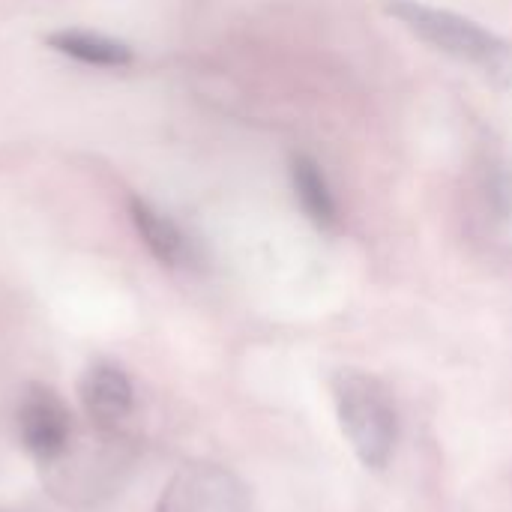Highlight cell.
<instances>
[{"instance_id":"5","label":"cell","mask_w":512,"mask_h":512,"mask_svg":"<svg viewBox=\"0 0 512 512\" xmlns=\"http://www.w3.org/2000/svg\"><path fill=\"white\" fill-rule=\"evenodd\" d=\"M81 405L96 420V426H117L132 408V384L120 366L96 363L81 378Z\"/></svg>"},{"instance_id":"8","label":"cell","mask_w":512,"mask_h":512,"mask_svg":"<svg viewBox=\"0 0 512 512\" xmlns=\"http://www.w3.org/2000/svg\"><path fill=\"white\" fill-rule=\"evenodd\" d=\"M294 189L297 198L303 204V210L318 222V225H333L336 222V204L330 195V186L324 180V174L318 171V165L306 156L294 159Z\"/></svg>"},{"instance_id":"4","label":"cell","mask_w":512,"mask_h":512,"mask_svg":"<svg viewBox=\"0 0 512 512\" xmlns=\"http://www.w3.org/2000/svg\"><path fill=\"white\" fill-rule=\"evenodd\" d=\"M69 411L48 387H27L18 405V432L24 450L39 462H54L69 444Z\"/></svg>"},{"instance_id":"7","label":"cell","mask_w":512,"mask_h":512,"mask_svg":"<svg viewBox=\"0 0 512 512\" xmlns=\"http://www.w3.org/2000/svg\"><path fill=\"white\" fill-rule=\"evenodd\" d=\"M48 45L60 54H69L81 63L93 66H126L132 63V51L123 42H114L99 33H84V30H60L48 36Z\"/></svg>"},{"instance_id":"2","label":"cell","mask_w":512,"mask_h":512,"mask_svg":"<svg viewBox=\"0 0 512 512\" xmlns=\"http://www.w3.org/2000/svg\"><path fill=\"white\" fill-rule=\"evenodd\" d=\"M333 399L357 459L375 471L387 468L399 438V417L384 384L360 372H342L333 384Z\"/></svg>"},{"instance_id":"3","label":"cell","mask_w":512,"mask_h":512,"mask_svg":"<svg viewBox=\"0 0 512 512\" xmlns=\"http://www.w3.org/2000/svg\"><path fill=\"white\" fill-rule=\"evenodd\" d=\"M159 512H249V495L231 471L192 465L174 477Z\"/></svg>"},{"instance_id":"6","label":"cell","mask_w":512,"mask_h":512,"mask_svg":"<svg viewBox=\"0 0 512 512\" xmlns=\"http://www.w3.org/2000/svg\"><path fill=\"white\" fill-rule=\"evenodd\" d=\"M129 213H132V222H135L144 246L153 252L156 261H162L165 267H186V264H192V258H195L192 240L165 213L153 210L141 198L129 201Z\"/></svg>"},{"instance_id":"1","label":"cell","mask_w":512,"mask_h":512,"mask_svg":"<svg viewBox=\"0 0 512 512\" xmlns=\"http://www.w3.org/2000/svg\"><path fill=\"white\" fill-rule=\"evenodd\" d=\"M387 6L429 45L483 69L486 75L512 87V45H507L501 36L489 33L486 27H480L465 15H456L450 9H435L420 0H390Z\"/></svg>"}]
</instances>
